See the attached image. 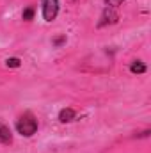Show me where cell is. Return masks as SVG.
Segmentation results:
<instances>
[{
	"label": "cell",
	"instance_id": "1",
	"mask_svg": "<svg viewBox=\"0 0 151 153\" xmlns=\"http://www.w3.org/2000/svg\"><path fill=\"white\" fill-rule=\"evenodd\" d=\"M16 130H18V134H21L23 137H32V135L38 132V119L30 114V112L20 116L18 121H16Z\"/></svg>",
	"mask_w": 151,
	"mask_h": 153
},
{
	"label": "cell",
	"instance_id": "4",
	"mask_svg": "<svg viewBox=\"0 0 151 153\" xmlns=\"http://www.w3.org/2000/svg\"><path fill=\"white\" fill-rule=\"evenodd\" d=\"M11 141H13L11 130H9L5 125L0 123V143H4V144H11Z\"/></svg>",
	"mask_w": 151,
	"mask_h": 153
},
{
	"label": "cell",
	"instance_id": "10",
	"mask_svg": "<svg viewBox=\"0 0 151 153\" xmlns=\"http://www.w3.org/2000/svg\"><path fill=\"white\" fill-rule=\"evenodd\" d=\"M64 43H66V36H61V38L53 39V45H55V46H61V45H64Z\"/></svg>",
	"mask_w": 151,
	"mask_h": 153
},
{
	"label": "cell",
	"instance_id": "7",
	"mask_svg": "<svg viewBox=\"0 0 151 153\" xmlns=\"http://www.w3.org/2000/svg\"><path fill=\"white\" fill-rule=\"evenodd\" d=\"M105 4H107V7L115 9V7H119V5L123 4V0H105Z\"/></svg>",
	"mask_w": 151,
	"mask_h": 153
},
{
	"label": "cell",
	"instance_id": "2",
	"mask_svg": "<svg viewBox=\"0 0 151 153\" xmlns=\"http://www.w3.org/2000/svg\"><path fill=\"white\" fill-rule=\"evenodd\" d=\"M59 14V0H43V18L53 22Z\"/></svg>",
	"mask_w": 151,
	"mask_h": 153
},
{
	"label": "cell",
	"instance_id": "5",
	"mask_svg": "<svg viewBox=\"0 0 151 153\" xmlns=\"http://www.w3.org/2000/svg\"><path fill=\"white\" fill-rule=\"evenodd\" d=\"M59 119L62 121V123H70V121H73L75 119V111L73 109H62L61 112H59Z\"/></svg>",
	"mask_w": 151,
	"mask_h": 153
},
{
	"label": "cell",
	"instance_id": "9",
	"mask_svg": "<svg viewBox=\"0 0 151 153\" xmlns=\"http://www.w3.org/2000/svg\"><path fill=\"white\" fill-rule=\"evenodd\" d=\"M32 16H34V9H25L23 11V20H32Z\"/></svg>",
	"mask_w": 151,
	"mask_h": 153
},
{
	"label": "cell",
	"instance_id": "6",
	"mask_svg": "<svg viewBox=\"0 0 151 153\" xmlns=\"http://www.w3.org/2000/svg\"><path fill=\"white\" fill-rule=\"evenodd\" d=\"M130 71H132V73H144V71H146V66H144L141 61H133L132 66H130Z\"/></svg>",
	"mask_w": 151,
	"mask_h": 153
},
{
	"label": "cell",
	"instance_id": "3",
	"mask_svg": "<svg viewBox=\"0 0 151 153\" xmlns=\"http://www.w3.org/2000/svg\"><path fill=\"white\" fill-rule=\"evenodd\" d=\"M114 22H117V13L114 11L112 7H107V9L103 11V16H101L100 27H103V25H107V23H114Z\"/></svg>",
	"mask_w": 151,
	"mask_h": 153
},
{
	"label": "cell",
	"instance_id": "8",
	"mask_svg": "<svg viewBox=\"0 0 151 153\" xmlns=\"http://www.w3.org/2000/svg\"><path fill=\"white\" fill-rule=\"evenodd\" d=\"M5 62H7V66H11V68H18V66H20V59H16V57H11V59H7Z\"/></svg>",
	"mask_w": 151,
	"mask_h": 153
}]
</instances>
